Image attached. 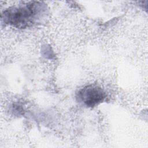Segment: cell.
I'll use <instances>...</instances> for the list:
<instances>
[{
  "mask_svg": "<svg viewBox=\"0 0 148 148\" xmlns=\"http://www.w3.org/2000/svg\"><path fill=\"white\" fill-rule=\"evenodd\" d=\"M41 9V4L38 2L29 3L6 9L2 13L4 23L17 28H25L31 26L36 21Z\"/></svg>",
  "mask_w": 148,
  "mask_h": 148,
  "instance_id": "obj_1",
  "label": "cell"
},
{
  "mask_svg": "<svg viewBox=\"0 0 148 148\" xmlns=\"http://www.w3.org/2000/svg\"><path fill=\"white\" fill-rule=\"evenodd\" d=\"M105 97V92L100 87L91 84L80 89L77 94L79 101L87 107L95 106L102 102Z\"/></svg>",
  "mask_w": 148,
  "mask_h": 148,
  "instance_id": "obj_2",
  "label": "cell"
}]
</instances>
